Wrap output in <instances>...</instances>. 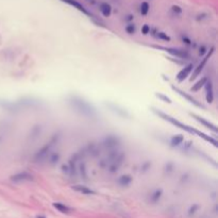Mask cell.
<instances>
[{
	"label": "cell",
	"instance_id": "obj_1",
	"mask_svg": "<svg viewBox=\"0 0 218 218\" xmlns=\"http://www.w3.org/2000/svg\"><path fill=\"white\" fill-rule=\"evenodd\" d=\"M153 112H154L156 115H159V116H160L161 118H163L164 120H167V122H169L170 124L175 125V126L178 127V128H180V129H182V130L187 131V132H189V133H193V134H197L198 136L202 137L203 140H205V141H207V142L212 143V144H213L215 147L218 146V145H217V141H216L215 138H213V137L207 136V135L204 134V133L200 132V131H198V130H195V129H193L191 127L186 126V125H184V124H182V122H180L179 120H177L175 118H173V117L169 116V115L165 114V113H163V112H160V111L155 110V109H153Z\"/></svg>",
	"mask_w": 218,
	"mask_h": 218
},
{
	"label": "cell",
	"instance_id": "obj_2",
	"mask_svg": "<svg viewBox=\"0 0 218 218\" xmlns=\"http://www.w3.org/2000/svg\"><path fill=\"white\" fill-rule=\"evenodd\" d=\"M71 103H72V106H74V108L79 111V112L81 113V114L86 115V116H90V117H93V116L96 115V112H95L94 109H93L92 106L87 103V102L84 101V100L74 98V99H72Z\"/></svg>",
	"mask_w": 218,
	"mask_h": 218
},
{
	"label": "cell",
	"instance_id": "obj_3",
	"mask_svg": "<svg viewBox=\"0 0 218 218\" xmlns=\"http://www.w3.org/2000/svg\"><path fill=\"white\" fill-rule=\"evenodd\" d=\"M53 146V141L50 143H47V145H45V146L43 147V148L41 149V150H38L37 152H36L35 156H34V160H35V162H41L42 160H44V159H46V157L48 156V154H49L50 150H51V147Z\"/></svg>",
	"mask_w": 218,
	"mask_h": 218
},
{
	"label": "cell",
	"instance_id": "obj_4",
	"mask_svg": "<svg viewBox=\"0 0 218 218\" xmlns=\"http://www.w3.org/2000/svg\"><path fill=\"white\" fill-rule=\"evenodd\" d=\"M214 50H215V48H212V49L210 50V52H207V56H204V58H203L202 62H201V63L199 64V65H198V67L196 68L195 71H194L193 76H191V80H193V79H195V78H197V77L199 76V74H200V72L202 71V69H203V68H204V65H205V64H207V60H209V58L212 56V54L214 53Z\"/></svg>",
	"mask_w": 218,
	"mask_h": 218
},
{
	"label": "cell",
	"instance_id": "obj_5",
	"mask_svg": "<svg viewBox=\"0 0 218 218\" xmlns=\"http://www.w3.org/2000/svg\"><path fill=\"white\" fill-rule=\"evenodd\" d=\"M33 179L31 173L29 172H19V173H16V175H12L11 177V180L14 181V182H21V181H30Z\"/></svg>",
	"mask_w": 218,
	"mask_h": 218
},
{
	"label": "cell",
	"instance_id": "obj_6",
	"mask_svg": "<svg viewBox=\"0 0 218 218\" xmlns=\"http://www.w3.org/2000/svg\"><path fill=\"white\" fill-rule=\"evenodd\" d=\"M172 90H175V92H177L179 95H181V96H182V97H184V98L186 99V100H188V101L191 102V103L195 104L196 106H199V108H203L202 104L199 103V102H198L195 98H193V97H191V96H189V95H188V94H186V93H185V92H183V90H179V88H178V87H175V86H172Z\"/></svg>",
	"mask_w": 218,
	"mask_h": 218
},
{
	"label": "cell",
	"instance_id": "obj_7",
	"mask_svg": "<svg viewBox=\"0 0 218 218\" xmlns=\"http://www.w3.org/2000/svg\"><path fill=\"white\" fill-rule=\"evenodd\" d=\"M193 64H188L187 66H185L184 68H183L182 70H181L179 74H178V76H177V80L179 82H182L184 79H186L187 77L189 76V74H191V71L193 70Z\"/></svg>",
	"mask_w": 218,
	"mask_h": 218
},
{
	"label": "cell",
	"instance_id": "obj_8",
	"mask_svg": "<svg viewBox=\"0 0 218 218\" xmlns=\"http://www.w3.org/2000/svg\"><path fill=\"white\" fill-rule=\"evenodd\" d=\"M205 92H207V101L209 103H212L214 100V94H213V84L211 81L205 82Z\"/></svg>",
	"mask_w": 218,
	"mask_h": 218
},
{
	"label": "cell",
	"instance_id": "obj_9",
	"mask_svg": "<svg viewBox=\"0 0 218 218\" xmlns=\"http://www.w3.org/2000/svg\"><path fill=\"white\" fill-rule=\"evenodd\" d=\"M62 1H64V2H66V3H68V5H72V7H74L76 9H78L79 11L83 12V13L86 14V15H90V12H88L87 10H86L85 8H84L83 5H82V3L78 2L77 0H62Z\"/></svg>",
	"mask_w": 218,
	"mask_h": 218
},
{
	"label": "cell",
	"instance_id": "obj_10",
	"mask_svg": "<svg viewBox=\"0 0 218 218\" xmlns=\"http://www.w3.org/2000/svg\"><path fill=\"white\" fill-rule=\"evenodd\" d=\"M191 116L195 117V119L198 120V122H200V124H202L204 127H207V128H209V129H211V130H213L214 132H217V128H216L215 125H213L212 122H207L205 119H203L202 117H199V116H197V115H195V114H191Z\"/></svg>",
	"mask_w": 218,
	"mask_h": 218
},
{
	"label": "cell",
	"instance_id": "obj_11",
	"mask_svg": "<svg viewBox=\"0 0 218 218\" xmlns=\"http://www.w3.org/2000/svg\"><path fill=\"white\" fill-rule=\"evenodd\" d=\"M165 50H166L167 52H169V53H171L172 55L179 56V58H188V54H187L186 52H184V51H182V50H180V49H173V48H165Z\"/></svg>",
	"mask_w": 218,
	"mask_h": 218
},
{
	"label": "cell",
	"instance_id": "obj_12",
	"mask_svg": "<svg viewBox=\"0 0 218 218\" xmlns=\"http://www.w3.org/2000/svg\"><path fill=\"white\" fill-rule=\"evenodd\" d=\"M72 188H74V191H79V193L84 194V195H94L95 194L94 191H92V189L86 186H82V185H74V186H72Z\"/></svg>",
	"mask_w": 218,
	"mask_h": 218
},
{
	"label": "cell",
	"instance_id": "obj_13",
	"mask_svg": "<svg viewBox=\"0 0 218 218\" xmlns=\"http://www.w3.org/2000/svg\"><path fill=\"white\" fill-rule=\"evenodd\" d=\"M100 11H101L102 15L106 16V17H108V16L111 15V12H112V8H111V5H109V3L102 2L101 5H100Z\"/></svg>",
	"mask_w": 218,
	"mask_h": 218
},
{
	"label": "cell",
	"instance_id": "obj_14",
	"mask_svg": "<svg viewBox=\"0 0 218 218\" xmlns=\"http://www.w3.org/2000/svg\"><path fill=\"white\" fill-rule=\"evenodd\" d=\"M132 182V178L130 175H122V177L118 179V184L120 186H128L130 183Z\"/></svg>",
	"mask_w": 218,
	"mask_h": 218
},
{
	"label": "cell",
	"instance_id": "obj_15",
	"mask_svg": "<svg viewBox=\"0 0 218 218\" xmlns=\"http://www.w3.org/2000/svg\"><path fill=\"white\" fill-rule=\"evenodd\" d=\"M53 207H55L58 211H60L61 213H64V214H68V213H70V211H71L67 205L62 204V203H58V202L53 203Z\"/></svg>",
	"mask_w": 218,
	"mask_h": 218
},
{
	"label": "cell",
	"instance_id": "obj_16",
	"mask_svg": "<svg viewBox=\"0 0 218 218\" xmlns=\"http://www.w3.org/2000/svg\"><path fill=\"white\" fill-rule=\"evenodd\" d=\"M207 81V78H202L201 80H199V81L197 82V83L195 84V85L191 87V92H198L199 90H201V87H202L203 85L205 84V82Z\"/></svg>",
	"mask_w": 218,
	"mask_h": 218
},
{
	"label": "cell",
	"instance_id": "obj_17",
	"mask_svg": "<svg viewBox=\"0 0 218 218\" xmlns=\"http://www.w3.org/2000/svg\"><path fill=\"white\" fill-rule=\"evenodd\" d=\"M183 141H184V137H183L182 135H175V136H173L172 138H171L170 143L172 146H179L180 144H182Z\"/></svg>",
	"mask_w": 218,
	"mask_h": 218
},
{
	"label": "cell",
	"instance_id": "obj_18",
	"mask_svg": "<svg viewBox=\"0 0 218 218\" xmlns=\"http://www.w3.org/2000/svg\"><path fill=\"white\" fill-rule=\"evenodd\" d=\"M149 12V3L148 2H143L141 5V13L142 15H147Z\"/></svg>",
	"mask_w": 218,
	"mask_h": 218
},
{
	"label": "cell",
	"instance_id": "obj_19",
	"mask_svg": "<svg viewBox=\"0 0 218 218\" xmlns=\"http://www.w3.org/2000/svg\"><path fill=\"white\" fill-rule=\"evenodd\" d=\"M106 146H108V147H114V146H116L117 145V138H115V137H109V138H106Z\"/></svg>",
	"mask_w": 218,
	"mask_h": 218
},
{
	"label": "cell",
	"instance_id": "obj_20",
	"mask_svg": "<svg viewBox=\"0 0 218 218\" xmlns=\"http://www.w3.org/2000/svg\"><path fill=\"white\" fill-rule=\"evenodd\" d=\"M161 194H162V191H154V194H153V195L151 196V200H152V202H156V201L159 200V199H160Z\"/></svg>",
	"mask_w": 218,
	"mask_h": 218
},
{
	"label": "cell",
	"instance_id": "obj_21",
	"mask_svg": "<svg viewBox=\"0 0 218 218\" xmlns=\"http://www.w3.org/2000/svg\"><path fill=\"white\" fill-rule=\"evenodd\" d=\"M156 36L159 38H161V39H164V41H170V37L168 35H166L165 33H163V32H157Z\"/></svg>",
	"mask_w": 218,
	"mask_h": 218
},
{
	"label": "cell",
	"instance_id": "obj_22",
	"mask_svg": "<svg viewBox=\"0 0 218 218\" xmlns=\"http://www.w3.org/2000/svg\"><path fill=\"white\" fill-rule=\"evenodd\" d=\"M126 31L128 32L129 34H133L135 32V27L134 25H128L126 27Z\"/></svg>",
	"mask_w": 218,
	"mask_h": 218
},
{
	"label": "cell",
	"instance_id": "obj_23",
	"mask_svg": "<svg viewBox=\"0 0 218 218\" xmlns=\"http://www.w3.org/2000/svg\"><path fill=\"white\" fill-rule=\"evenodd\" d=\"M58 154H52L51 155V157L49 159V161H50V163L51 164H55V163H58Z\"/></svg>",
	"mask_w": 218,
	"mask_h": 218
},
{
	"label": "cell",
	"instance_id": "obj_24",
	"mask_svg": "<svg viewBox=\"0 0 218 218\" xmlns=\"http://www.w3.org/2000/svg\"><path fill=\"white\" fill-rule=\"evenodd\" d=\"M149 32H150V27H149L148 25H144V26H143V28H142V33L146 35V34H148Z\"/></svg>",
	"mask_w": 218,
	"mask_h": 218
},
{
	"label": "cell",
	"instance_id": "obj_25",
	"mask_svg": "<svg viewBox=\"0 0 218 218\" xmlns=\"http://www.w3.org/2000/svg\"><path fill=\"white\" fill-rule=\"evenodd\" d=\"M171 10H172V11L175 12V13H178V14H181V13H182V9H181L180 7H178V5H172Z\"/></svg>",
	"mask_w": 218,
	"mask_h": 218
},
{
	"label": "cell",
	"instance_id": "obj_26",
	"mask_svg": "<svg viewBox=\"0 0 218 218\" xmlns=\"http://www.w3.org/2000/svg\"><path fill=\"white\" fill-rule=\"evenodd\" d=\"M157 97H159V98H161L162 99V100H164L165 102H168V103H170V99L168 98V97H166V96H164V95H161V94H157L156 95Z\"/></svg>",
	"mask_w": 218,
	"mask_h": 218
},
{
	"label": "cell",
	"instance_id": "obj_27",
	"mask_svg": "<svg viewBox=\"0 0 218 218\" xmlns=\"http://www.w3.org/2000/svg\"><path fill=\"white\" fill-rule=\"evenodd\" d=\"M196 209H198V207H197V205H194V209H193V207H191V211H189V214H191V213H195V212H194V211H195V210Z\"/></svg>",
	"mask_w": 218,
	"mask_h": 218
},
{
	"label": "cell",
	"instance_id": "obj_28",
	"mask_svg": "<svg viewBox=\"0 0 218 218\" xmlns=\"http://www.w3.org/2000/svg\"><path fill=\"white\" fill-rule=\"evenodd\" d=\"M37 218H45V217H43V216H38Z\"/></svg>",
	"mask_w": 218,
	"mask_h": 218
}]
</instances>
